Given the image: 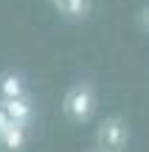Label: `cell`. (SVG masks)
Segmentation results:
<instances>
[{"mask_svg": "<svg viewBox=\"0 0 149 152\" xmlns=\"http://www.w3.org/2000/svg\"><path fill=\"white\" fill-rule=\"evenodd\" d=\"M96 110H99V93H96L93 82H87V79L73 82V85L65 90V96H62V113H65V118L71 121V124H76V127L90 124L93 115H96Z\"/></svg>", "mask_w": 149, "mask_h": 152, "instance_id": "cell-1", "label": "cell"}, {"mask_svg": "<svg viewBox=\"0 0 149 152\" xmlns=\"http://www.w3.org/2000/svg\"><path fill=\"white\" fill-rule=\"evenodd\" d=\"M23 96H31L25 73L14 71V68L0 71V102H11V99H23Z\"/></svg>", "mask_w": 149, "mask_h": 152, "instance_id": "cell-3", "label": "cell"}, {"mask_svg": "<svg viewBox=\"0 0 149 152\" xmlns=\"http://www.w3.org/2000/svg\"><path fill=\"white\" fill-rule=\"evenodd\" d=\"M141 26H144V31H149V6H144V11H141Z\"/></svg>", "mask_w": 149, "mask_h": 152, "instance_id": "cell-8", "label": "cell"}, {"mask_svg": "<svg viewBox=\"0 0 149 152\" xmlns=\"http://www.w3.org/2000/svg\"><path fill=\"white\" fill-rule=\"evenodd\" d=\"M9 124H11V118H9V113L3 110V104H0V132H3V130H6Z\"/></svg>", "mask_w": 149, "mask_h": 152, "instance_id": "cell-7", "label": "cell"}, {"mask_svg": "<svg viewBox=\"0 0 149 152\" xmlns=\"http://www.w3.org/2000/svg\"><path fill=\"white\" fill-rule=\"evenodd\" d=\"M84 152H99V149H96V147H90V149H84Z\"/></svg>", "mask_w": 149, "mask_h": 152, "instance_id": "cell-9", "label": "cell"}, {"mask_svg": "<svg viewBox=\"0 0 149 152\" xmlns=\"http://www.w3.org/2000/svg\"><path fill=\"white\" fill-rule=\"evenodd\" d=\"M129 124L121 115H107L101 118V124L96 127V141L93 147L99 152H127L129 147Z\"/></svg>", "mask_w": 149, "mask_h": 152, "instance_id": "cell-2", "label": "cell"}, {"mask_svg": "<svg viewBox=\"0 0 149 152\" xmlns=\"http://www.w3.org/2000/svg\"><path fill=\"white\" fill-rule=\"evenodd\" d=\"M3 110L9 113L11 124H23L31 127L34 118H37V104H34V96H23V99H11V102H0Z\"/></svg>", "mask_w": 149, "mask_h": 152, "instance_id": "cell-5", "label": "cell"}, {"mask_svg": "<svg viewBox=\"0 0 149 152\" xmlns=\"http://www.w3.org/2000/svg\"><path fill=\"white\" fill-rule=\"evenodd\" d=\"M31 144V127L9 124L0 132V152H25Z\"/></svg>", "mask_w": 149, "mask_h": 152, "instance_id": "cell-6", "label": "cell"}, {"mask_svg": "<svg viewBox=\"0 0 149 152\" xmlns=\"http://www.w3.org/2000/svg\"><path fill=\"white\" fill-rule=\"evenodd\" d=\"M48 3L68 23H84L93 14V0H48Z\"/></svg>", "mask_w": 149, "mask_h": 152, "instance_id": "cell-4", "label": "cell"}]
</instances>
